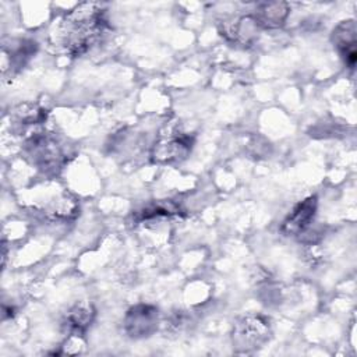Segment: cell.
<instances>
[{"label": "cell", "mask_w": 357, "mask_h": 357, "mask_svg": "<svg viewBox=\"0 0 357 357\" xmlns=\"http://www.w3.org/2000/svg\"><path fill=\"white\" fill-rule=\"evenodd\" d=\"M106 26L105 13L96 3H82L67 13L52 33L53 43L70 56H81L100 38Z\"/></svg>", "instance_id": "obj_1"}, {"label": "cell", "mask_w": 357, "mask_h": 357, "mask_svg": "<svg viewBox=\"0 0 357 357\" xmlns=\"http://www.w3.org/2000/svg\"><path fill=\"white\" fill-rule=\"evenodd\" d=\"M26 156L32 165L46 173H54L66 162V151L57 138L46 132H35L25 142Z\"/></svg>", "instance_id": "obj_2"}, {"label": "cell", "mask_w": 357, "mask_h": 357, "mask_svg": "<svg viewBox=\"0 0 357 357\" xmlns=\"http://www.w3.org/2000/svg\"><path fill=\"white\" fill-rule=\"evenodd\" d=\"M271 335L269 321L261 315H247L240 318L231 332L233 347L237 351L248 353L259 349L265 342H268Z\"/></svg>", "instance_id": "obj_3"}, {"label": "cell", "mask_w": 357, "mask_h": 357, "mask_svg": "<svg viewBox=\"0 0 357 357\" xmlns=\"http://www.w3.org/2000/svg\"><path fill=\"white\" fill-rule=\"evenodd\" d=\"M194 144V138L185 132H173L166 134L155 142L152 158L156 162L170 163V162H180L187 158L191 152Z\"/></svg>", "instance_id": "obj_4"}, {"label": "cell", "mask_w": 357, "mask_h": 357, "mask_svg": "<svg viewBox=\"0 0 357 357\" xmlns=\"http://www.w3.org/2000/svg\"><path fill=\"white\" fill-rule=\"evenodd\" d=\"M159 324V311L149 304H137L131 307L124 317V329L131 337L151 336Z\"/></svg>", "instance_id": "obj_5"}, {"label": "cell", "mask_w": 357, "mask_h": 357, "mask_svg": "<svg viewBox=\"0 0 357 357\" xmlns=\"http://www.w3.org/2000/svg\"><path fill=\"white\" fill-rule=\"evenodd\" d=\"M261 26L255 21L254 15H243L238 18H231L222 21L219 25L220 35L230 43H236L240 46L252 45L259 32Z\"/></svg>", "instance_id": "obj_6"}, {"label": "cell", "mask_w": 357, "mask_h": 357, "mask_svg": "<svg viewBox=\"0 0 357 357\" xmlns=\"http://www.w3.org/2000/svg\"><path fill=\"white\" fill-rule=\"evenodd\" d=\"M317 208H318V201L315 195H311L303 199L284 218V220L280 225V231L284 236L303 234L312 223L317 213Z\"/></svg>", "instance_id": "obj_7"}, {"label": "cell", "mask_w": 357, "mask_h": 357, "mask_svg": "<svg viewBox=\"0 0 357 357\" xmlns=\"http://www.w3.org/2000/svg\"><path fill=\"white\" fill-rule=\"evenodd\" d=\"M332 40L342 54L347 67L353 68L356 64V24L354 21H343L340 22L332 33Z\"/></svg>", "instance_id": "obj_8"}, {"label": "cell", "mask_w": 357, "mask_h": 357, "mask_svg": "<svg viewBox=\"0 0 357 357\" xmlns=\"http://www.w3.org/2000/svg\"><path fill=\"white\" fill-rule=\"evenodd\" d=\"M95 318V308L91 303L79 301L74 304L66 314L64 326L68 335L82 336L85 331L89 328Z\"/></svg>", "instance_id": "obj_9"}, {"label": "cell", "mask_w": 357, "mask_h": 357, "mask_svg": "<svg viewBox=\"0 0 357 357\" xmlns=\"http://www.w3.org/2000/svg\"><path fill=\"white\" fill-rule=\"evenodd\" d=\"M290 13L289 4L283 1H269L261 3L254 14L255 21L261 28H280L287 20Z\"/></svg>", "instance_id": "obj_10"}, {"label": "cell", "mask_w": 357, "mask_h": 357, "mask_svg": "<svg viewBox=\"0 0 357 357\" xmlns=\"http://www.w3.org/2000/svg\"><path fill=\"white\" fill-rule=\"evenodd\" d=\"M36 50V43L33 40L21 39L10 47H3V73L6 74L7 68L17 71L24 67L25 63L33 56Z\"/></svg>", "instance_id": "obj_11"}, {"label": "cell", "mask_w": 357, "mask_h": 357, "mask_svg": "<svg viewBox=\"0 0 357 357\" xmlns=\"http://www.w3.org/2000/svg\"><path fill=\"white\" fill-rule=\"evenodd\" d=\"M177 213V206L173 205L172 202H156L152 205L145 206L137 213V220L144 222V220H152L155 218H162V216H170Z\"/></svg>", "instance_id": "obj_12"}, {"label": "cell", "mask_w": 357, "mask_h": 357, "mask_svg": "<svg viewBox=\"0 0 357 357\" xmlns=\"http://www.w3.org/2000/svg\"><path fill=\"white\" fill-rule=\"evenodd\" d=\"M15 116L18 121L22 124H39L46 119L45 110L32 105H24V106L21 105L15 110Z\"/></svg>", "instance_id": "obj_13"}]
</instances>
